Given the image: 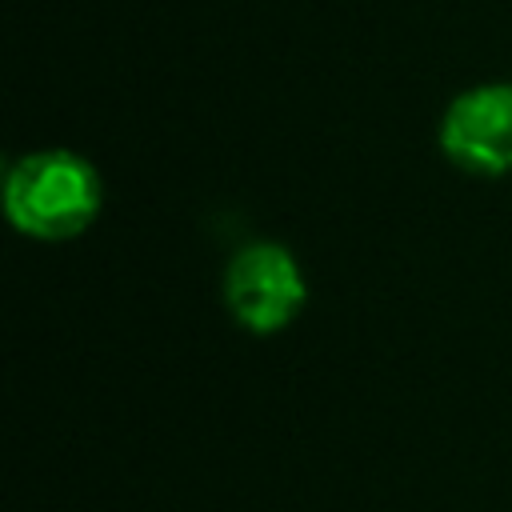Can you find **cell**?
Instances as JSON below:
<instances>
[{"mask_svg": "<svg viewBox=\"0 0 512 512\" xmlns=\"http://www.w3.org/2000/svg\"><path fill=\"white\" fill-rule=\"evenodd\" d=\"M4 208L32 240H72L100 212V176L76 152H32L8 168Z\"/></svg>", "mask_w": 512, "mask_h": 512, "instance_id": "1", "label": "cell"}, {"mask_svg": "<svg viewBox=\"0 0 512 512\" xmlns=\"http://www.w3.org/2000/svg\"><path fill=\"white\" fill-rule=\"evenodd\" d=\"M308 300L296 256L280 244H248L224 268V304L240 328L268 336L288 328Z\"/></svg>", "mask_w": 512, "mask_h": 512, "instance_id": "2", "label": "cell"}, {"mask_svg": "<svg viewBox=\"0 0 512 512\" xmlns=\"http://www.w3.org/2000/svg\"><path fill=\"white\" fill-rule=\"evenodd\" d=\"M440 152L472 176L512 172V84L460 92L440 120Z\"/></svg>", "mask_w": 512, "mask_h": 512, "instance_id": "3", "label": "cell"}]
</instances>
